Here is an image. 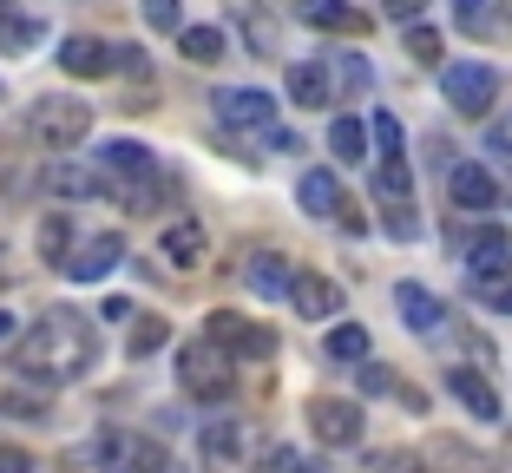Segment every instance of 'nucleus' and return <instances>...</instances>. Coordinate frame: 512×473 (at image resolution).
I'll use <instances>...</instances> for the list:
<instances>
[{"mask_svg":"<svg viewBox=\"0 0 512 473\" xmlns=\"http://www.w3.org/2000/svg\"><path fill=\"white\" fill-rule=\"evenodd\" d=\"M204 342H211L217 355H243V362H270V355H276V336L263 329V322H243L237 309H211Z\"/></svg>","mask_w":512,"mask_h":473,"instance_id":"4","label":"nucleus"},{"mask_svg":"<svg viewBox=\"0 0 512 473\" xmlns=\"http://www.w3.org/2000/svg\"><path fill=\"white\" fill-rule=\"evenodd\" d=\"M86 132H92V106H79V99H40L27 112V138L40 152H73Z\"/></svg>","mask_w":512,"mask_h":473,"instance_id":"2","label":"nucleus"},{"mask_svg":"<svg viewBox=\"0 0 512 473\" xmlns=\"http://www.w3.org/2000/svg\"><path fill=\"white\" fill-rule=\"evenodd\" d=\"M145 20L158 33H178L184 27V7H178V0H145Z\"/></svg>","mask_w":512,"mask_h":473,"instance_id":"33","label":"nucleus"},{"mask_svg":"<svg viewBox=\"0 0 512 473\" xmlns=\"http://www.w3.org/2000/svg\"><path fill=\"white\" fill-rule=\"evenodd\" d=\"M467 270H473V283H480V296H493L499 290V276L512 270V237L506 230H480L467 244Z\"/></svg>","mask_w":512,"mask_h":473,"instance_id":"12","label":"nucleus"},{"mask_svg":"<svg viewBox=\"0 0 512 473\" xmlns=\"http://www.w3.org/2000/svg\"><path fill=\"white\" fill-rule=\"evenodd\" d=\"M440 92H447L453 112H467V119H486L499 99V73L486 60H453L447 73H440Z\"/></svg>","mask_w":512,"mask_h":473,"instance_id":"3","label":"nucleus"},{"mask_svg":"<svg viewBox=\"0 0 512 473\" xmlns=\"http://www.w3.org/2000/svg\"><path fill=\"white\" fill-rule=\"evenodd\" d=\"M506 20H512V0H506Z\"/></svg>","mask_w":512,"mask_h":473,"instance_id":"46","label":"nucleus"},{"mask_svg":"<svg viewBox=\"0 0 512 473\" xmlns=\"http://www.w3.org/2000/svg\"><path fill=\"white\" fill-rule=\"evenodd\" d=\"M296 14L322 33H368V14H355L348 0H296Z\"/></svg>","mask_w":512,"mask_h":473,"instance_id":"17","label":"nucleus"},{"mask_svg":"<svg viewBox=\"0 0 512 473\" xmlns=\"http://www.w3.org/2000/svg\"><path fill=\"white\" fill-rule=\"evenodd\" d=\"M40 40H46V27L33 14H0V53H27Z\"/></svg>","mask_w":512,"mask_h":473,"instance_id":"27","label":"nucleus"},{"mask_svg":"<svg viewBox=\"0 0 512 473\" xmlns=\"http://www.w3.org/2000/svg\"><path fill=\"white\" fill-rule=\"evenodd\" d=\"M440 467H453V473H493V460H486V454H467L460 441H447V447H440Z\"/></svg>","mask_w":512,"mask_h":473,"instance_id":"32","label":"nucleus"},{"mask_svg":"<svg viewBox=\"0 0 512 473\" xmlns=\"http://www.w3.org/2000/svg\"><path fill=\"white\" fill-rule=\"evenodd\" d=\"M447 191H453V204H460V211H493V204H499L493 171H486V165H473V158L447 165Z\"/></svg>","mask_w":512,"mask_h":473,"instance_id":"14","label":"nucleus"},{"mask_svg":"<svg viewBox=\"0 0 512 473\" xmlns=\"http://www.w3.org/2000/svg\"><path fill=\"white\" fill-rule=\"evenodd\" d=\"M0 408H7V414H27V421H46V401H33V395H7Z\"/></svg>","mask_w":512,"mask_h":473,"instance_id":"40","label":"nucleus"},{"mask_svg":"<svg viewBox=\"0 0 512 473\" xmlns=\"http://www.w3.org/2000/svg\"><path fill=\"white\" fill-rule=\"evenodd\" d=\"M407 53H414L421 66H434L440 60V33L434 27H407Z\"/></svg>","mask_w":512,"mask_h":473,"instance_id":"34","label":"nucleus"},{"mask_svg":"<svg viewBox=\"0 0 512 473\" xmlns=\"http://www.w3.org/2000/svg\"><path fill=\"white\" fill-rule=\"evenodd\" d=\"M289 276H296V270H289L276 250H256V257L243 263V283H250L256 296H289Z\"/></svg>","mask_w":512,"mask_h":473,"instance_id":"19","label":"nucleus"},{"mask_svg":"<svg viewBox=\"0 0 512 473\" xmlns=\"http://www.w3.org/2000/svg\"><path fill=\"white\" fill-rule=\"evenodd\" d=\"M270 473H322V467L309 454H296V447H276V454H270Z\"/></svg>","mask_w":512,"mask_h":473,"instance_id":"35","label":"nucleus"},{"mask_svg":"<svg viewBox=\"0 0 512 473\" xmlns=\"http://www.w3.org/2000/svg\"><path fill=\"white\" fill-rule=\"evenodd\" d=\"M99 362V329L79 309H46L27 336H14V368L27 382H79Z\"/></svg>","mask_w":512,"mask_h":473,"instance_id":"1","label":"nucleus"},{"mask_svg":"<svg viewBox=\"0 0 512 473\" xmlns=\"http://www.w3.org/2000/svg\"><path fill=\"white\" fill-rule=\"evenodd\" d=\"M329 362H368V329L362 322H342V329H329Z\"/></svg>","mask_w":512,"mask_h":473,"instance_id":"28","label":"nucleus"},{"mask_svg":"<svg viewBox=\"0 0 512 473\" xmlns=\"http://www.w3.org/2000/svg\"><path fill=\"white\" fill-rule=\"evenodd\" d=\"M224 14L243 27V46H250L256 60H270L276 46H283V33H276V14L263 7V0H224Z\"/></svg>","mask_w":512,"mask_h":473,"instance_id":"13","label":"nucleus"},{"mask_svg":"<svg viewBox=\"0 0 512 473\" xmlns=\"http://www.w3.org/2000/svg\"><path fill=\"white\" fill-rule=\"evenodd\" d=\"M178 388L197 401H224L230 388H237V368H230V355H217L211 342H191V349L178 355Z\"/></svg>","mask_w":512,"mask_h":473,"instance_id":"5","label":"nucleus"},{"mask_svg":"<svg viewBox=\"0 0 512 473\" xmlns=\"http://www.w3.org/2000/svg\"><path fill=\"white\" fill-rule=\"evenodd\" d=\"M33 244H40V257H46V263H66V250H73V224H66L60 211L40 217V237H33Z\"/></svg>","mask_w":512,"mask_h":473,"instance_id":"30","label":"nucleus"},{"mask_svg":"<svg viewBox=\"0 0 512 473\" xmlns=\"http://www.w3.org/2000/svg\"><path fill=\"white\" fill-rule=\"evenodd\" d=\"M20 336V316H14V309H0V342H14Z\"/></svg>","mask_w":512,"mask_h":473,"instance_id":"43","label":"nucleus"},{"mask_svg":"<svg viewBox=\"0 0 512 473\" xmlns=\"http://www.w3.org/2000/svg\"><path fill=\"white\" fill-rule=\"evenodd\" d=\"M368 132H375V145L388 158H401V145H407V132H401V119H394V112H375V125H368Z\"/></svg>","mask_w":512,"mask_h":473,"instance_id":"31","label":"nucleus"},{"mask_svg":"<svg viewBox=\"0 0 512 473\" xmlns=\"http://www.w3.org/2000/svg\"><path fill=\"white\" fill-rule=\"evenodd\" d=\"M60 66H66L73 79H106V73H112V46L92 40V33H73V40L60 46Z\"/></svg>","mask_w":512,"mask_h":473,"instance_id":"16","label":"nucleus"},{"mask_svg":"<svg viewBox=\"0 0 512 473\" xmlns=\"http://www.w3.org/2000/svg\"><path fill=\"white\" fill-rule=\"evenodd\" d=\"M447 388H453L460 401H467V408L480 414V421H499V388L486 382L480 368H447Z\"/></svg>","mask_w":512,"mask_h":473,"instance_id":"18","label":"nucleus"},{"mask_svg":"<svg viewBox=\"0 0 512 473\" xmlns=\"http://www.w3.org/2000/svg\"><path fill=\"white\" fill-rule=\"evenodd\" d=\"M329 152L342 158V165H362V158H368V125H362V119H348V112H342V119L329 125Z\"/></svg>","mask_w":512,"mask_h":473,"instance_id":"23","label":"nucleus"},{"mask_svg":"<svg viewBox=\"0 0 512 473\" xmlns=\"http://www.w3.org/2000/svg\"><path fill=\"white\" fill-rule=\"evenodd\" d=\"M46 184H53L60 198H92V191H106V184H99V171H92V165H66V158H60V165H53V171H46Z\"/></svg>","mask_w":512,"mask_h":473,"instance_id":"26","label":"nucleus"},{"mask_svg":"<svg viewBox=\"0 0 512 473\" xmlns=\"http://www.w3.org/2000/svg\"><path fill=\"white\" fill-rule=\"evenodd\" d=\"M204 224H191V217H184V224H165V263H178V270H197V263H204Z\"/></svg>","mask_w":512,"mask_h":473,"instance_id":"20","label":"nucleus"},{"mask_svg":"<svg viewBox=\"0 0 512 473\" xmlns=\"http://www.w3.org/2000/svg\"><path fill=\"white\" fill-rule=\"evenodd\" d=\"M289 106H329V73H322V60L289 66Z\"/></svg>","mask_w":512,"mask_h":473,"instance_id":"21","label":"nucleus"},{"mask_svg":"<svg viewBox=\"0 0 512 473\" xmlns=\"http://www.w3.org/2000/svg\"><path fill=\"white\" fill-rule=\"evenodd\" d=\"M453 20H460L467 33H486V7L480 0H453Z\"/></svg>","mask_w":512,"mask_h":473,"instance_id":"38","label":"nucleus"},{"mask_svg":"<svg viewBox=\"0 0 512 473\" xmlns=\"http://www.w3.org/2000/svg\"><path fill=\"white\" fill-rule=\"evenodd\" d=\"M165 447L151 434H132V428H106L99 434V473H165Z\"/></svg>","mask_w":512,"mask_h":473,"instance_id":"6","label":"nucleus"},{"mask_svg":"<svg viewBox=\"0 0 512 473\" xmlns=\"http://www.w3.org/2000/svg\"><path fill=\"white\" fill-rule=\"evenodd\" d=\"M171 342V322L165 316H132V336H125V355L132 362H145V355H158Z\"/></svg>","mask_w":512,"mask_h":473,"instance_id":"25","label":"nucleus"},{"mask_svg":"<svg viewBox=\"0 0 512 473\" xmlns=\"http://www.w3.org/2000/svg\"><path fill=\"white\" fill-rule=\"evenodd\" d=\"M165 473H178V467H165Z\"/></svg>","mask_w":512,"mask_h":473,"instance_id":"47","label":"nucleus"},{"mask_svg":"<svg viewBox=\"0 0 512 473\" xmlns=\"http://www.w3.org/2000/svg\"><path fill=\"white\" fill-rule=\"evenodd\" d=\"M486 152H493V158H506V165H512V112H506L499 125H486Z\"/></svg>","mask_w":512,"mask_h":473,"instance_id":"36","label":"nucleus"},{"mask_svg":"<svg viewBox=\"0 0 512 473\" xmlns=\"http://www.w3.org/2000/svg\"><path fill=\"white\" fill-rule=\"evenodd\" d=\"M197 447H204V467L211 473H250V454H256V434L250 421H204V434H197Z\"/></svg>","mask_w":512,"mask_h":473,"instance_id":"7","label":"nucleus"},{"mask_svg":"<svg viewBox=\"0 0 512 473\" xmlns=\"http://www.w3.org/2000/svg\"><path fill=\"white\" fill-rule=\"evenodd\" d=\"M394 309H401V322L414 336H434L440 316H447V303H440L434 290H421V283H394Z\"/></svg>","mask_w":512,"mask_h":473,"instance_id":"15","label":"nucleus"},{"mask_svg":"<svg viewBox=\"0 0 512 473\" xmlns=\"http://www.w3.org/2000/svg\"><path fill=\"white\" fill-rule=\"evenodd\" d=\"M486 303H493L499 316H512V283H506V290H493V296H486Z\"/></svg>","mask_w":512,"mask_h":473,"instance_id":"44","label":"nucleus"},{"mask_svg":"<svg viewBox=\"0 0 512 473\" xmlns=\"http://www.w3.org/2000/svg\"><path fill=\"white\" fill-rule=\"evenodd\" d=\"M381 14H388V20H407V27H414V20L427 14V0H381Z\"/></svg>","mask_w":512,"mask_h":473,"instance_id":"39","label":"nucleus"},{"mask_svg":"<svg viewBox=\"0 0 512 473\" xmlns=\"http://www.w3.org/2000/svg\"><path fill=\"white\" fill-rule=\"evenodd\" d=\"M119 263H125V237H119V230H99V237H86L79 250H66L60 270L73 276V283H106Z\"/></svg>","mask_w":512,"mask_h":473,"instance_id":"10","label":"nucleus"},{"mask_svg":"<svg viewBox=\"0 0 512 473\" xmlns=\"http://www.w3.org/2000/svg\"><path fill=\"white\" fill-rule=\"evenodd\" d=\"M322 73H329V86H342V92H368L375 86V73H368L362 53H335V66H322Z\"/></svg>","mask_w":512,"mask_h":473,"instance_id":"29","label":"nucleus"},{"mask_svg":"<svg viewBox=\"0 0 512 473\" xmlns=\"http://www.w3.org/2000/svg\"><path fill=\"white\" fill-rule=\"evenodd\" d=\"M211 106H217V119H224L230 132H276V99L256 92V86H224Z\"/></svg>","mask_w":512,"mask_h":473,"instance_id":"9","label":"nucleus"},{"mask_svg":"<svg viewBox=\"0 0 512 473\" xmlns=\"http://www.w3.org/2000/svg\"><path fill=\"white\" fill-rule=\"evenodd\" d=\"M0 283H7V263H0Z\"/></svg>","mask_w":512,"mask_h":473,"instance_id":"45","label":"nucleus"},{"mask_svg":"<svg viewBox=\"0 0 512 473\" xmlns=\"http://www.w3.org/2000/svg\"><path fill=\"white\" fill-rule=\"evenodd\" d=\"M289 309L309 316V322L342 316V283H329L322 270H296V276H289Z\"/></svg>","mask_w":512,"mask_h":473,"instance_id":"11","label":"nucleus"},{"mask_svg":"<svg viewBox=\"0 0 512 473\" xmlns=\"http://www.w3.org/2000/svg\"><path fill=\"white\" fill-rule=\"evenodd\" d=\"M0 473H33V460L20 447H0Z\"/></svg>","mask_w":512,"mask_h":473,"instance_id":"42","label":"nucleus"},{"mask_svg":"<svg viewBox=\"0 0 512 473\" xmlns=\"http://www.w3.org/2000/svg\"><path fill=\"white\" fill-rule=\"evenodd\" d=\"M296 198L309 217H335V204H342V184H335V171H302Z\"/></svg>","mask_w":512,"mask_h":473,"instance_id":"22","label":"nucleus"},{"mask_svg":"<svg viewBox=\"0 0 512 473\" xmlns=\"http://www.w3.org/2000/svg\"><path fill=\"white\" fill-rule=\"evenodd\" d=\"M178 53L191 66H217V60H224V33H217V27H178Z\"/></svg>","mask_w":512,"mask_h":473,"instance_id":"24","label":"nucleus"},{"mask_svg":"<svg viewBox=\"0 0 512 473\" xmlns=\"http://www.w3.org/2000/svg\"><path fill=\"white\" fill-rule=\"evenodd\" d=\"M309 428H316L322 447H362V408L342 395H309Z\"/></svg>","mask_w":512,"mask_h":473,"instance_id":"8","label":"nucleus"},{"mask_svg":"<svg viewBox=\"0 0 512 473\" xmlns=\"http://www.w3.org/2000/svg\"><path fill=\"white\" fill-rule=\"evenodd\" d=\"M362 395H394V375L381 362H362Z\"/></svg>","mask_w":512,"mask_h":473,"instance_id":"37","label":"nucleus"},{"mask_svg":"<svg viewBox=\"0 0 512 473\" xmlns=\"http://www.w3.org/2000/svg\"><path fill=\"white\" fill-rule=\"evenodd\" d=\"M375 473H421V454H381Z\"/></svg>","mask_w":512,"mask_h":473,"instance_id":"41","label":"nucleus"}]
</instances>
